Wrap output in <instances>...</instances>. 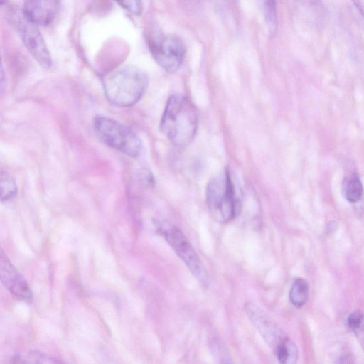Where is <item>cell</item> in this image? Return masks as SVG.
Listing matches in <instances>:
<instances>
[{
  "label": "cell",
  "instance_id": "1",
  "mask_svg": "<svg viewBox=\"0 0 364 364\" xmlns=\"http://www.w3.org/2000/svg\"><path fill=\"white\" fill-rule=\"evenodd\" d=\"M198 119L196 109L191 101L182 95H173L166 102L160 128L174 146L185 147L196 136Z\"/></svg>",
  "mask_w": 364,
  "mask_h": 364
},
{
  "label": "cell",
  "instance_id": "2",
  "mask_svg": "<svg viewBox=\"0 0 364 364\" xmlns=\"http://www.w3.org/2000/svg\"><path fill=\"white\" fill-rule=\"evenodd\" d=\"M148 85V75L141 69L130 65L117 68L102 78L107 100L119 107L136 104L142 97Z\"/></svg>",
  "mask_w": 364,
  "mask_h": 364
},
{
  "label": "cell",
  "instance_id": "3",
  "mask_svg": "<svg viewBox=\"0 0 364 364\" xmlns=\"http://www.w3.org/2000/svg\"><path fill=\"white\" fill-rule=\"evenodd\" d=\"M206 203L212 218L218 223H227L237 217L241 198L230 171H225L210 181Z\"/></svg>",
  "mask_w": 364,
  "mask_h": 364
},
{
  "label": "cell",
  "instance_id": "4",
  "mask_svg": "<svg viewBox=\"0 0 364 364\" xmlns=\"http://www.w3.org/2000/svg\"><path fill=\"white\" fill-rule=\"evenodd\" d=\"M245 311L264 342L281 363H287L294 355L296 344L287 337L273 319L258 305L247 302Z\"/></svg>",
  "mask_w": 364,
  "mask_h": 364
},
{
  "label": "cell",
  "instance_id": "5",
  "mask_svg": "<svg viewBox=\"0 0 364 364\" xmlns=\"http://www.w3.org/2000/svg\"><path fill=\"white\" fill-rule=\"evenodd\" d=\"M93 127L98 138L107 146L131 157L139 155L141 141L127 126L109 117L97 116Z\"/></svg>",
  "mask_w": 364,
  "mask_h": 364
},
{
  "label": "cell",
  "instance_id": "6",
  "mask_svg": "<svg viewBox=\"0 0 364 364\" xmlns=\"http://www.w3.org/2000/svg\"><path fill=\"white\" fill-rule=\"evenodd\" d=\"M7 18L31 55L41 67L49 68L52 65L51 55L37 25L26 16L23 9L16 6L8 9Z\"/></svg>",
  "mask_w": 364,
  "mask_h": 364
},
{
  "label": "cell",
  "instance_id": "7",
  "mask_svg": "<svg viewBox=\"0 0 364 364\" xmlns=\"http://www.w3.org/2000/svg\"><path fill=\"white\" fill-rule=\"evenodd\" d=\"M158 232L164 237L191 274L203 284L208 283V276L194 248L183 232L167 224L158 226Z\"/></svg>",
  "mask_w": 364,
  "mask_h": 364
},
{
  "label": "cell",
  "instance_id": "8",
  "mask_svg": "<svg viewBox=\"0 0 364 364\" xmlns=\"http://www.w3.org/2000/svg\"><path fill=\"white\" fill-rule=\"evenodd\" d=\"M149 50L158 65L168 73L177 71L183 62L186 47L177 36H159L149 41Z\"/></svg>",
  "mask_w": 364,
  "mask_h": 364
},
{
  "label": "cell",
  "instance_id": "9",
  "mask_svg": "<svg viewBox=\"0 0 364 364\" xmlns=\"http://www.w3.org/2000/svg\"><path fill=\"white\" fill-rule=\"evenodd\" d=\"M0 276L4 287L16 298L28 304L32 301L33 294L28 283L2 250L0 253Z\"/></svg>",
  "mask_w": 364,
  "mask_h": 364
},
{
  "label": "cell",
  "instance_id": "10",
  "mask_svg": "<svg viewBox=\"0 0 364 364\" xmlns=\"http://www.w3.org/2000/svg\"><path fill=\"white\" fill-rule=\"evenodd\" d=\"M60 0H24L23 11L36 25L51 23L59 8Z\"/></svg>",
  "mask_w": 364,
  "mask_h": 364
},
{
  "label": "cell",
  "instance_id": "11",
  "mask_svg": "<svg viewBox=\"0 0 364 364\" xmlns=\"http://www.w3.org/2000/svg\"><path fill=\"white\" fill-rule=\"evenodd\" d=\"M342 192L350 203H358L363 196V187L358 174L353 172L345 177L342 183Z\"/></svg>",
  "mask_w": 364,
  "mask_h": 364
},
{
  "label": "cell",
  "instance_id": "12",
  "mask_svg": "<svg viewBox=\"0 0 364 364\" xmlns=\"http://www.w3.org/2000/svg\"><path fill=\"white\" fill-rule=\"evenodd\" d=\"M309 296L308 282L303 278H296L289 291V299L297 307H302L307 301Z\"/></svg>",
  "mask_w": 364,
  "mask_h": 364
},
{
  "label": "cell",
  "instance_id": "13",
  "mask_svg": "<svg viewBox=\"0 0 364 364\" xmlns=\"http://www.w3.org/2000/svg\"><path fill=\"white\" fill-rule=\"evenodd\" d=\"M264 23L269 33L275 34L277 28V15L275 0H259Z\"/></svg>",
  "mask_w": 364,
  "mask_h": 364
},
{
  "label": "cell",
  "instance_id": "14",
  "mask_svg": "<svg viewBox=\"0 0 364 364\" xmlns=\"http://www.w3.org/2000/svg\"><path fill=\"white\" fill-rule=\"evenodd\" d=\"M308 18L314 23H318L324 16L323 5L321 0H296Z\"/></svg>",
  "mask_w": 364,
  "mask_h": 364
},
{
  "label": "cell",
  "instance_id": "15",
  "mask_svg": "<svg viewBox=\"0 0 364 364\" xmlns=\"http://www.w3.org/2000/svg\"><path fill=\"white\" fill-rule=\"evenodd\" d=\"M349 328L355 335L364 351V314L360 311L352 312L347 318Z\"/></svg>",
  "mask_w": 364,
  "mask_h": 364
},
{
  "label": "cell",
  "instance_id": "16",
  "mask_svg": "<svg viewBox=\"0 0 364 364\" xmlns=\"http://www.w3.org/2000/svg\"><path fill=\"white\" fill-rule=\"evenodd\" d=\"M17 186L14 179L6 171L1 173V200L2 202L11 200L16 195Z\"/></svg>",
  "mask_w": 364,
  "mask_h": 364
},
{
  "label": "cell",
  "instance_id": "17",
  "mask_svg": "<svg viewBox=\"0 0 364 364\" xmlns=\"http://www.w3.org/2000/svg\"><path fill=\"white\" fill-rule=\"evenodd\" d=\"M15 363H58V360L40 353L29 352L14 358Z\"/></svg>",
  "mask_w": 364,
  "mask_h": 364
},
{
  "label": "cell",
  "instance_id": "18",
  "mask_svg": "<svg viewBox=\"0 0 364 364\" xmlns=\"http://www.w3.org/2000/svg\"><path fill=\"white\" fill-rule=\"evenodd\" d=\"M117 4L130 14L139 16L143 10L141 0H116Z\"/></svg>",
  "mask_w": 364,
  "mask_h": 364
},
{
  "label": "cell",
  "instance_id": "19",
  "mask_svg": "<svg viewBox=\"0 0 364 364\" xmlns=\"http://www.w3.org/2000/svg\"><path fill=\"white\" fill-rule=\"evenodd\" d=\"M179 3L186 8L189 9H193L195 8L197 4L198 0H178Z\"/></svg>",
  "mask_w": 364,
  "mask_h": 364
},
{
  "label": "cell",
  "instance_id": "20",
  "mask_svg": "<svg viewBox=\"0 0 364 364\" xmlns=\"http://www.w3.org/2000/svg\"><path fill=\"white\" fill-rule=\"evenodd\" d=\"M357 9L364 17V0H351Z\"/></svg>",
  "mask_w": 364,
  "mask_h": 364
},
{
  "label": "cell",
  "instance_id": "21",
  "mask_svg": "<svg viewBox=\"0 0 364 364\" xmlns=\"http://www.w3.org/2000/svg\"><path fill=\"white\" fill-rule=\"evenodd\" d=\"M337 228H338V223L336 221H331L326 227V231L328 233H332L335 230H336Z\"/></svg>",
  "mask_w": 364,
  "mask_h": 364
},
{
  "label": "cell",
  "instance_id": "22",
  "mask_svg": "<svg viewBox=\"0 0 364 364\" xmlns=\"http://www.w3.org/2000/svg\"><path fill=\"white\" fill-rule=\"evenodd\" d=\"M9 0H0L1 1V5H4V4H6V2L8 1Z\"/></svg>",
  "mask_w": 364,
  "mask_h": 364
}]
</instances>
